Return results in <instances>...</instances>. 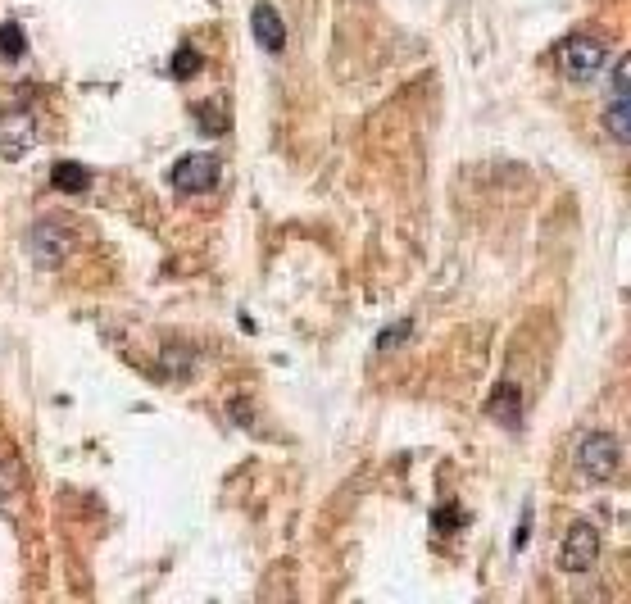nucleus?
Listing matches in <instances>:
<instances>
[{
	"instance_id": "nucleus-1",
	"label": "nucleus",
	"mask_w": 631,
	"mask_h": 604,
	"mask_svg": "<svg viewBox=\"0 0 631 604\" xmlns=\"http://www.w3.org/2000/svg\"><path fill=\"white\" fill-rule=\"evenodd\" d=\"M577 473L586 482H613L622 473V441L613 432H586L577 441Z\"/></svg>"
},
{
	"instance_id": "nucleus-2",
	"label": "nucleus",
	"mask_w": 631,
	"mask_h": 604,
	"mask_svg": "<svg viewBox=\"0 0 631 604\" xmlns=\"http://www.w3.org/2000/svg\"><path fill=\"white\" fill-rule=\"evenodd\" d=\"M168 182H173L178 196H205V191H214L218 182H223V164H218V155L191 150V155H182L178 164H173Z\"/></svg>"
},
{
	"instance_id": "nucleus-3",
	"label": "nucleus",
	"mask_w": 631,
	"mask_h": 604,
	"mask_svg": "<svg viewBox=\"0 0 631 604\" xmlns=\"http://www.w3.org/2000/svg\"><path fill=\"white\" fill-rule=\"evenodd\" d=\"M604 60H609V50H604L595 37H568L559 50H554V64H559V73L568 82H591L595 73L604 69Z\"/></svg>"
},
{
	"instance_id": "nucleus-4",
	"label": "nucleus",
	"mask_w": 631,
	"mask_h": 604,
	"mask_svg": "<svg viewBox=\"0 0 631 604\" xmlns=\"http://www.w3.org/2000/svg\"><path fill=\"white\" fill-rule=\"evenodd\" d=\"M600 564V532L591 523H572L559 541V573L582 577Z\"/></svg>"
},
{
	"instance_id": "nucleus-5",
	"label": "nucleus",
	"mask_w": 631,
	"mask_h": 604,
	"mask_svg": "<svg viewBox=\"0 0 631 604\" xmlns=\"http://www.w3.org/2000/svg\"><path fill=\"white\" fill-rule=\"evenodd\" d=\"M37 146V123L23 105H10L0 114V159H23Z\"/></svg>"
},
{
	"instance_id": "nucleus-6",
	"label": "nucleus",
	"mask_w": 631,
	"mask_h": 604,
	"mask_svg": "<svg viewBox=\"0 0 631 604\" xmlns=\"http://www.w3.org/2000/svg\"><path fill=\"white\" fill-rule=\"evenodd\" d=\"M28 255H32V264H60L64 255H69V228L64 223H32V232H28Z\"/></svg>"
},
{
	"instance_id": "nucleus-7",
	"label": "nucleus",
	"mask_w": 631,
	"mask_h": 604,
	"mask_svg": "<svg viewBox=\"0 0 631 604\" xmlns=\"http://www.w3.org/2000/svg\"><path fill=\"white\" fill-rule=\"evenodd\" d=\"M250 32H255L259 50H268V55H282L286 50V23L268 0H259L255 10H250Z\"/></svg>"
},
{
	"instance_id": "nucleus-8",
	"label": "nucleus",
	"mask_w": 631,
	"mask_h": 604,
	"mask_svg": "<svg viewBox=\"0 0 631 604\" xmlns=\"http://www.w3.org/2000/svg\"><path fill=\"white\" fill-rule=\"evenodd\" d=\"M486 414H491L495 423H504V427H518V423H523V396H518V387H513V382L495 387V396H491V405H486Z\"/></svg>"
},
{
	"instance_id": "nucleus-9",
	"label": "nucleus",
	"mask_w": 631,
	"mask_h": 604,
	"mask_svg": "<svg viewBox=\"0 0 631 604\" xmlns=\"http://www.w3.org/2000/svg\"><path fill=\"white\" fill-rule=\"evenodd\" d=\"M50 182H55V191H69V196L91 191V173L82 169V164H73V159H60V164L50 169Z\"/></svg>"
},
{
	"instance_id": "nucleus-10",
	"label": "nucleus",
	"mask_w": 631,
	"mask_h": 604,
	"mask_svg": "<svg viewBox=\"0 0 631 604\" xmlns=\"http://www.w3.org/2000/svg\"><path fill=\"white\" fill-rule=\"evenodd\" d=\"M609 137L618 146H627V91H613V105H609Z\"/></svg>"
},
{
	"instance_id": "nucleus-11",
	"label": "nucleus",
	"mask_w": 631,
	"mask_h": 604,
	"mask_svg": "<svg viewBox=\"0 0 631 604\" xmlns=\"http://www.w3.org/2000/svg\"><path fill=\"white\" fill-rule=\"evenodd\" d=\"M173 73H178V78H196V73H200V50L196 46H178V55H173Z\"/></svg>"
},
{
	"instance_id": "nucleus-12",
	"label": "nucleus",
	"mask_w": 631,
	"mask_h": 604,
	"mask_svg": "<svg viewBox=\"0 0 631 604\" xmlns=\"http://www.w3.org/2000/svg\"><path fill=\"white\" fill-rule=\"evenodd\" d=\"M0 50H5V60H19V55H23V32H19V23H0Z\"/></svg>"
},
{
	"instance_id": "nucleus-13",
	"label": "nucleus",
	"mask_w": 631,
	"mask_h": 604,
	"mask_svg": "<svg viewBox=\"0 0 631 604\" xmlns=\"http://www.w3.org/2000/svg\"><path fill=\"white\" fill-rule=\"evenodd\" d=\"M464 523V514L454 505H445V509H436V518H432V527H441V532H454V527Z\"/></svg>"
},
{
	"instance_id": "nucleus-14",
	"label": "nucleus",
	"mask_w": 631,
	"mask_h": 604,
	"mask_svg": "<svg viewBox=\"0 0 631 604\" xmlns=\"http://www.w3.org/2000/svg\"><path fill=\"white\" fill-rule=\"evenodd\" d=\"M409 337V323H400V327H391V332H382V341H377V350H391V346H400V341Z\"/></svg>"
}]
</instances>
